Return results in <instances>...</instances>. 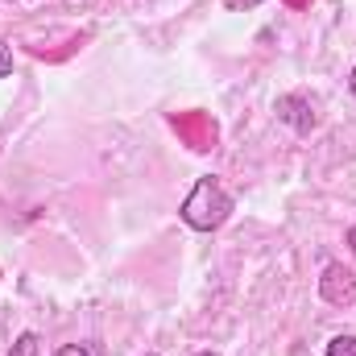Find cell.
Returning a JSON list of instances; mask_svg holds the SVG:
<instances>
[{"label": "cell", "instance_id": "1", "mask_svg": "<svg viewBox=\"0 0 356 356\" xmlns=\"http://www.w3.org/2000/svg\"><path fill=\"white\" fill-rule=\"evenodd\" d=\"M178 216H182V224L195 228V232H216V228H224L228 216H232V195L220 186V178L207 175L191 186V195L182 199Z\"/></svg>", "mask_w": 356, "mask_h": 356}, {"label": "cell", "instance_id": "2", "mask_svg": "<svg viewBox=\"0 0 356 356\" xmlns=\"http://www.w3.org/2000/svg\"><path fill=\"white\" fill-rule=\"evenodd\" d=\"M319 298L327 307H353L356 302V273L340 261L323 266V277H319Z\"/></svg>", "mask_w": 356, "mask_h": 356}, {"label": "cell", "instance_id": "3", "mask_svg": "<svg viewBox=\"0 0 356 356\" xmlns=\"http://www.w3.org/2000/svg\"><path fill=\"white\" fill-rule=\"evenodd\" d=\"M277 120H286L294 133H311L319 124V116H315V108H311L307 95H282L277 99Z\"/></svg>", "mask_w": 356, "mask_h": 356}, {"label": "cell", "instance_id": "4", "mask_svg": "<svg viewBox=\"0 0 356 356\" xmlns=\"http://www.w3.org/2000/svg\"><path fill=\"white\" fill-rule=\"evenodd\" d=\"M175 129L178 133H186V141H191L195 149H211V141H216V124L203 120V116H178Z\"/></svg>", "mask_w": 356, "mask_h": 356}, {"label": "cell", "instance_id": "5", "mask_svg": "<svg viewBox=\"0 0 356 356\" xmlns=\"http://www.w3.org/2000/svg\"><path fill=\"white\" fill-rule=\"evenodd\" d=\"M4 356H42V336L38 332H21Z\"/></svg>", "mask_w": 356, "mask_h": 356}, {"label": "cell", "instance_id": "6", "mask_svg": "<svg viewBox=\"0 0 356 356\" xmlns=\"http://www.w3.org/2000/svg\"><path fill=\"white\" fill-rule=\"evenodd\" d=\"M323 356H356V336H336Z\"/></svg>", "mask_w": 356, "mask_h": 356}, {"label": "cell", "instance_id": "7", "mask_svg": "<svg viewBox=\"0 0 356 356\" xmlns=\"http://www.w3.org/2000/svg\"><path fill=\"white\" fill-rule=\"evenodd\" d=\"M8 75H13V46L0 42V79H8Z\"/></svg>", "mask_w": 356, "mask_h": 356}, {"label": "cell", "instance_id": "8", "mask_svg": "<svg viewBox=\"0 0 356 356\" xmlns=\"http://www.w3.org/2000/svg\"><path fill=\"white\" fill-rule=\"evenodd\" d=\"M54 356H95L88 344H63V348H54Z\"/></svg>", "mask_w": 356, "mask_h": 356}, {"label": "cell", "instance_id": "9", "mask_svg": "<svg viewBox=\"0 0 356 356\" xmlns=\"http://www.w3.org/2000/svg\"><path fill=\"white\" fill-rule=\"evenodd\" d=\"M257 4H261V0H224V8H228V13H253Z\"/></svg>", "mask_w": 356, "mask_h": 356}, {"label": "cell", "instance_id": "10", "mask_svg": "<svg viewBox=\"0 0 356 356\" xmlns=\"http://www.w3.org/2000/svg\"><path fill=\"white\" fill-rule=\"evenodd\" d=\"M344 241H348V249H353V257H356V224L348 228V236H344Z\"/></svg>", "mask_w": 356, "mask_h": 356}, {"label": "cell", "instance_id": "11", "mask_svg": "<svg viewBox=\"0 0 356 356\" xmlns=\"http://www.w3.org/2000/svg\"><path fill=\"white\" fill-rule=\"evenodd\" d=\"M348 88H353V95H356V67H353V75H348Z\"/></svg>", "mask_w": 356, "mask_h": 356}, {"label": "cell", "instance_id": "12", "mask_svg": "<svg viewBox=\"0 0 356 356\" xmlns=\"http://www.w3.org/2000/svg\"><path fill=\"white\" fill-rule=\"evenodd\" d=\"M286 4H311V0H286Z\"/></svg>", "mask_w": 356, "mask_h": 356}, {"label": "cell", "instance_id": "13", "mask_svg": "<svg viewBox=\"0 0 356 356\" xmlns=\"http://www.w3.org/2000/svg\"><path fill=\"white\" fill-rule=\"evenodd\" d=\"M195 356H220V353H195Z\"/></svg>", "mask_w": 356, "mask_h": 356}, {"label": "cell", "instance_id": "14", "mask_svg": "<svg viewBox=\"0 0 356 356\" xmlns=\"http://www.w3.org/2000/svg\"><path fill=\"white\" fill-rule=\"evenodd\" d=\"M145 356H158V353H145Z\"/></svg>", "mask_w": 356, "mask_h": 356}]
</instances>
